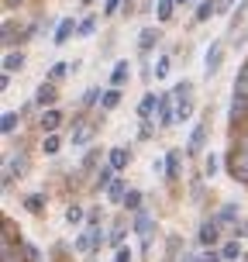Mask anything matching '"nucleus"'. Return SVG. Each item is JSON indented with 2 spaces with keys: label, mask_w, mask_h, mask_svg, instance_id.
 I'll list each match as a JSON object with an SVG mask.
<instances>
[{
  "label": "nucleus",
  "mask_w": 248,
  "mask_h": 262,
  "mask_svg": "<svg viewBox=\"0 0 248 262\" xmlns=\"http://www.w3.org/2000/svg\"><path fill=\"white\" fill-rule=\"evenodd\" d=\"M142 207H145V193L138 190V186H131L128 196H124V210H128V214H138Z\"/></svg>",
  "instance_id": "nucleus-36"
},
{
  "label": "nucleus",
  "mask_w": 248,
  "mask_h": 262,
  "mask_svg": "<svg viewBox=\"0 0 248 262\" xmlns=\"http://www.w3.org/2000/svg\"><path fill=\"white\" fill-rule=\"evenodd\" d=\"M176 0H155V25H169L172 17H176Z\"/></svg>",
  "instance_id": "nucleus-33"
},
{
  "label": "nucleus",
  "mask_w": 248,
  "mask_h": 262,
  "mask_svg": "<svg viewBox=\"0 0 248 262\" xmlns=\"http://www.w3.org/2000/svg\"><path fill=\"white\" fill-rule=\"evenodd\" d=\"M62 121H65L62 107H45V111H38V131H41V135L59 131V128H62Z\"/></svg>",
  "instance_id": "nucleus-16"
},
{
  "label": "nucleus",
  "mask_w": 248,
  "mask_h": 262,
  "mask_svg": "<svg viewBox=\"0 0 248 262\" xmlns=\"http://www.w3.org/2000/svg\"><path fill=\"white\" fill-rule=\"evenodd\" d=\"M124 11V0H100V17H118Z\"/></svg>",
  "instance_id": "nucleus-42"
},
{
  "label": "nucleus",
  "mask_w": 248,
  "mask_h": 262,
  "mask_svg": "<svg viewBox=\"0 0 248 262\" xmlns=\"http://www.w3.org/2000/svg\"><path fill=\"white\" fill-rule=\"evenodd\" d=\"M114 262H134V249H131V245H121V249H114Z\"/></svg>",
  "instance_id": "nucleus-45"
},
{
  "label": "nucleus",
  "mask_w": 248,
  "mask_h": 262,
  "mask_svg": "<svg viewBox=\"0 0 248 262\" xmlns=\"http://www.w3.org/2000/svg\"><path fill=\"white\" fill-rule=\"evenodd\" d=\"M25 7V0H4V14H14V11H21Z\"/></svg>",
  "instance_id": "nucleus-52"
},
{
  "label": "nucleus",
  "mask_w": 248,
  "mask_h": 262,
  "mask_svg": "<svg viewBox=\"0 0 248 262\" xmlns=\"http://www.w3.org/2000/svg\"><path fill=\"white\" fill-rule=\"evenodd\" d=\"M4 35H0V41H4V52L7 49H21V35H25V28L14 21V14H7L4 17V28H0Z\"/></svg>",
  "instance_id": "nucleus-13"
},
{
  "label": "nucleus",
  "mask_w": 248,
  "mask_h": 262,
  "mask_svg": "<svg viewBox=\"0 0 248 262\" xmlns=\"http://www.w3.org/2000/svg\"><path fill=\"white\" fill-rule=\"evenodd\" d=\"M162 25H145L142 31H138V55L142 59H152V52H155L159 45H162Z\"/></svg>",
  "instance_id": "nucleus-7"
},
{
  "label": "nucleus",
  "mask_w": 248,
  "mask_h": 262,
  "mask_svg": "<svg viewBox=\"0 0 248 262\" xmlns=\"http://www.w3.org/2000/svg\"><path fill=\"white\" fill-rule=\"evenodd\" d=\"M193 111H196V100H193V97H183V100H176V114H179V124H186V121L193 118Z\"/></svg>",
  "instance_id": "nucleus-40"
},
{
  "label": "nucleus",
  "mask_w": 248,
  "mask_h": 262,
  "mask_svg": "<svg viewBox=\"0 0 248 262\" xmlns=\"http://www.w3.org/2000/svg\"><path fill=\"white\" fill-rule=\"evenodd\" d=\"M221 166H224V156H221V152H204V180L221 176Z\"/></svg>",
  "instance_id": "nucleus-28"
},
{
  "label": "nucleus",
  "mask_w": 248,
  "mask_h": 262,
  "mask_svg": "<svg viewBox=\"0 0 248 262\" xmlns=\"http://www.w3.org/2000/svg\"><path fill=\"white\" fill-rule=\"evenodd\" d=\"M21 207H25L31 217H45V210H49V193H45V190H31V193L21 196Z\"/></svg>",
  "instance_id": "nucleus-12"
},
{
  "label": "nucleus",
  "mask_w": 248,
  "mask_h": 262,
  "mask_svg": "<svg viewBox=\"0 0 248 262\" xmlns=\"http://www.w3.org/2000/svg\"><path fill=\"white\" fill-rule=\"evenodd\" d=\"M214 217H217V221H221L224 228H231V224H235L238 217H241V204H238V200H228V204H224L221 210H214Z\"/></svg>",
  "instance_id": "nucleus-27"
},
{
  "label": "nucleus",
  "mask_w": 248,
  "mask_h": 262,
  "mask_svg": "<svg viewBox=\"0 0 248 262\" xmlns=\"http://www.w3.org/2000/svg\"><path fill=\"white\" fill-rule=\"evenodd\" d=\"M131 231L138 238H155V231H159V221H155V214L152 210H138V214H131Z\"/></svg>",
  "instance_id": "nucleus-9"
},
{
  "label": "nucleus",
  "mask_w": 248,
  "mask_h": 262,
  "mask_svg": "<svg viewBox=\"0 0 248 262\" xmlns=\"http://www.w3.org/2000/svg\"><path fill=\"white\" fill-rule=\"evenodd\" d=\"M221 255H224V262H245V245H241V238L221 242Z\"/></svg>",
  "instance_id": "nucleus-25"
},
{
  "label": "nucleus",
  "mask_w": 248,
  "mask_h": 262,
  "mask_svg": "<svg viewBox=\"0 0 248 262\" xmlns=\"http://www.w3.org/2000/svg\"><path fill=\"white\" fill-rule=\"evenodd\" d=\"M97 28H100V17H97V14H83V17H79V28H76V38H93V35H97Z\"/></svg>",
  "instance_id": "nucleus-31"
},
{
  "label": "nucleus",
  "mask_w": 248,
  "mask_h": 262,
  "mask_svg": "<svg viewBox=\"0 0 248 262\" xmlns=\"http://www.w3.org/2000/svg\"><path fill=\"white\" fill-rule=\"evenodd\" d=\"M172 97L176 100H183V97H193V79H179V83H172Z\"/></svg>",
  "instance_id": "nucleus-43"
},
{
  "label": "nucleus",
  "mask_w": 248,
  "mask_h": 262,
  "mask_svg": "<svg viewBox=\"0 0 248 262\" xmlns=\"http://www.w3.org/2000/svg\"><path fill=\"white\" fill-rule=\"evenodd\" d=\"M28 169H31V156H28L25 148H17V152H7V159H4V176H0V186H4V193L14 186V180H21V176H28Z\"/></svg>",
  "instance_id": "nucleus-1"
},
{
  "label": "nucleus",
  "mask_w": 248,
  "mask_h": 262,
  "mask_svg": "<svg viewBox=\"0 0 248 262\" xmlns=\"http://www.w3.org/2000/svg\"><path fill=\"white\" fill-rule=\"evenodd\" d=\"M131 159H134V152H131L128 145H110V152H107V162H110L118 172H128Z\"/></svg>",
  "instance_id": "nucleus-20"
},
{
  "label": "nucleus",
  "mask_w": 248,
  "mask_h": 262,
  "mask_svg": "<svg viewBox=\"0 0 248 262\" xmlns=\"http://www.w3.org/2000/svg\"><path fill=\"white\" fill-rule=\"evenodd\" d=\"M159 100H162V93H155V90H145V93H142V100H138V107H134L138 121H145V118H155V114H159Z\"/></svg>",
  "instance_id": "nucleus-17"
},
{
  "label": "nucleus",
  "mask_w": 248,
  "mask_h": 262,
  "mask_svg": "<svg viewBox=\"0 0 248 262\" xmlns=\"http://www.w3.org/2000/svg\"><path fill=\"white\" fill-rule=\"evenodd\" d=\"M231 238H241V242L248 238V217H238V221L231 224Z\"/></svg>",
  "instance_id": "nucleus-44"
},
{
  "label": "nucleus",
  "mask_w": 248,
  "mask_h": 262,
  "mask_svg": "<svg viewBox=\"0 0 248 262\" xmlns=\"http://www.w3.org/2000/svg\"><path fill=\"white\" fill-rule=\"evenodd\" d=\"M14 86V73H0V93H7Z\"/></svg>",
  "instance_id": "nucleus-51"
},
{
  "label": "nucleus",
  "mask_w": 248,
  "mask_h": 262,
  "mask_svg": "<svg viewBox=\"0 0 248 262\" xmlns=\"http://www.w3.org/2000/svg\"><path fill=\"white\" fill-rule=\"evenodd\" d=\"M166 183H179L183 180V148H169L166 152Z\"/></svg>",
  "instance_id": "nucleus-14"
},
{
  "label": "nucleus",
  "mask_w": 248,
  "mask_h": 262,
  "mask_svg": "<svg viewBox=\"0 0 248 262\" xmlns=\"http://www.w3.org/2000/svg\"><path fill=\"white\" fill-rule=\"evenodd\" d=\"M176 262H204V259H200V255H190V252H183V255H179Z\"/></svg>",
  "instance_id": "nucleus-54"
},
{
  "label": "nucleus",
  "mask_w": 248,
  "mask_h": 262,
  "mask_svg": "<svg viewBox=\"0 0 248 262\" xmlns=\"http://www.w3.org/2000/svg\"><path fill=\"white\" fill-rule=\"evenodd\" d=\"M104 90H107V86H86V93L79 97V104L86 107V111H90V107H100V97H104Z\"/></svg>",
  "instance_id": "nucleus-39"
},
{
  "label": "nucleus",
  "mask_w": 248,
  "mask_h": 262,
  "mask_svg": "<svg viewBox=\"0 0 248 262\" xmlns=\"http://www.w3.org/2000/svg\"><path fill=\"white\" fill-rule=\"evenodd\" d=\"M65 224H69V228H86V207H83V204H76V200H73V204H65Z\"/></svg>",
  "instance_id": "nucleus-26"
},
{
  "label": "nucleus",
  "mask_w": 248,
  "mask_h": 262,
  "mask_svg": "<svg viewBox=\"0 0 248 262\" xmlns=\"http://www.w3.org/2000/svg\"><path fill=\"white\" fill-rule=\"evenodd\" d=\"M25 252H28V262H45V255H41V249H38V245L25 242Z\"/></svg>",
  "instance_id": "nucleus-46"
},
{
  "label": "nucleus",
  "mask_w": 248,
  "mask_h": 262,
  "mask_svg": "<svg viewBox=\"0 0 248 262\" xmlns=\"http://www.w3.org/2000/svg\"><path fill=\"white\" fill-rule=\"evenodd\" d=\"M59 97H62V90H59V83H52V79H41L38 86H35V104H38V111L59 107Z\"/></svg>",
  "instance_id": "nucleus-10"
},
{
  "label": "nucleus",
  "mask_w": 248,
  "mask_h": 262,
  "mask_svg": "<svg viewBox=\"0 0 248 262\" xmlns=\"http://www.w3.org/2000/svg\"><path fill=\"white\" fill-rule=\"evenodd\" d=\"M0 262H28L25 242L21 235H14V221L4 217V238H0Z\"/></svg>",
  "instance_id": "nucleus-2"
},
{
  "label": "nucleus",
  "mask_w": 248,
  "mask_h": 262,
  "mask_svg": "<svg viewBox=\"0 0 248 262\" xmlns=\"http://www.w3.org/2000/svg\"><path fill=\"white\" fill-rule=\"evenodd\" d=\"M155 124H159V131H169V128H176V124H179V114H176V97H172V90L162 93V100H159Z\"/></svg>",
  "instance_id": "nucleus-8"
},
{
  "label": "nucleus",
  "mask_w": 248,
  "mask_h": 262,
  "mask_svg": "<svg viewBox=\"0 0 248 262\" xmlns=\"http://www.w3.org/2000/svg\"><path fill=\"white\" fill-rule=\"evenodd\" d=\"M107 162V156L100 152V145H90V148H83V159H79V172H97L100 166Z\"/></svg>",
  "instance_id": "nucleus-19"
},
{
  "label": "nucleus",
  "mask_w": 248,
  "mask_h": 262,
  "mask_svg": "<svg viewBox=\"0 0 248 262\" xmlns=\"http://www.w3.org/2000/svg\"><path fill=\"white\" fill-rule=\"evenodd\" d=\"M190 196H193V204H200V196H204V183H200V180L190 183Z\"/></svg>",
  "instance_id": "nucleus-50"
},
{
  "label": "nucleus",
  "mask_w": 248,
  "mask_h": 262,
  "mask_svg": "<svg viewBox=\"0 0 248 262\" xmlns=\"http://www.w3.org/2000/svg\"><path fill=\"white\" fill-rule=\"evenodd\" d=\"M65 76H73V59H59V62H52V69L45 73V79H52V83H62Z\"/></svg>",
  "instance_id": "nucleus-34"
},
{
  "label": "nucleus",
  "mask_w": 248,
  "mask_h": 262,
  "mask_svg": "<svg viewBox=\"0 0 248 262\" xmlns=\"http://www.w3.org/2000/svg\"><path fill=\"white\" fill-rule=\"evenodd\" d=\"M155 131H159L155 118H145V121H138V142H152V138H155Z\"/></svg>",
  "instance_id": "nucleus-41"
},
{
  "label": "nucleus",
  "mask_w": 248,
  "mask_h": 262,
  "mask_svg": "<svg viewBox=\"0 0 248 262\" xmlns=\"http://www.w3.org/2000/svg\"><path fill=\"white\" fill-rule=\"evenodd\" d=\"M128 231H131V224L124 228V224L118 221L110 231H107V245H110V249H121V245H124V238H128Z\"/></svg>",
  "instance_id": "nucleus-37"
},
{
  "label": "nucleus",
  "mask_w": 248,
  "mask_h": 262,
  "mask_svg": "<svg viewBox=\"0 0 248 262\" xmlns=\"http://www.w3.org/2000/svg\"><path fill=\"white\" fill-rule=\"evenodd\" d=\"M200 259H204V262H224L221 245H217V249H204V252H200Z\"/></svg>",
  "instance_id": "nucleus-47"
},
{
  "label": "nucleus",
  "mask_w": 248,
  "mask_h": 262,
  "mask_svg": "<svg viewBox=\"0 0 248 262\" xmlns=\"http://www.w3.org/2000/svg\"><path fill=\"white\" fill-rule=\"evenodd\" d=\"M21 118H25L21 111H4V114H0V131H4V138H11L14 131L21 128Z\"/></svg>",
  "instance_id": "nucleus-32"
},
{
  "label": "nucleus",
  "mask_w": 248,
  "mask_h": 262,
  "mask_svg": "<svg viewBox=\"0 0 248 262\" xmlns=\"http://www.w3.org/2000/svg\"><path fill=\"white\" fill-rule=\"evenodd\" d=\"M207 142H210V107L204 111V118L193 124L190 138H186V156H204L207 152Z\"/></svg>",
  "instance_id": "nucleus-4"
},
{
  "label": "nucleus",
  "mask_w": 248,
  "mask_h": 262,
  "mask_svg": "<svg viewBox=\"0 0 248 262\" xmlns=\"http://www.w3.org/2000/svg\"><path fill=\"white\" fill-rule=\"evenodd\" d=\"M176 4H179V7H190V4H196V0H176Z\"/></svg>",
  "instance_id": "nucleus-56"
},
{
  "label": "nucleus",
  "mask_w": 248,
  "mask_h": 262,
  "mask_svg": "<svg viewBox=\"0 0 248 262\" xmlns=\"http://www.w3.org/2000/svg\"><path fill=\"white\" fill-rule=\"evenodd\" d=\"M73 252H79V255H93V238L86 228H79V235L73 238Z\"/></svg>",
  "instance_id": "nucleus-35"
},
{
  "label": "nucleus",
  "mask_w": 248,
  "mask_h": 262,
  "mask_svg": "<svg viewBox=\"0 0 248 262\" xmlns=\"http://www.w3.org/2000/svg\"><path fill=\"white\" fill-rule=\"evenodd\" d=\"M221 228H224V224L217 221L214 214L204 217L200 228H196V245H200V249H217V245H221Z\"/></svg>",
  "instance_id": "nucleus-5"
},
{
  "label": "nucleus",
  "mask_w": 248,
  "mask_h": 262,
  "mask_svg": "<svg viewBox=\"0 0 248 262\" xmlns=\"http://www.w3.org/2000/svg\"><path fill=\"white\" fill-rule=\"evenodd\" d=\"M25 62H28L25 49H7V52H4L0 69H4V73H21V69H25Z\"/></svg>",
  "instance_id": "nucleus-22"
},
{
  "label": "nucleus",
  "mask_w": 248,
  "mask_h": 262,
  "mask_svg": "<svg viewBox=\"0 0 248 262\" xmlns=\"http://www.w3.org/2000/svg\"><path fill=\"white\" fill-rule=\"evenodd\" d=\"M235 7H238V0H217V14H221V17H231Z\"/></svg>",
  "instance_id": "nucleus-48"
},
{
  "label": "nucleus",
  "mask_w": 248,
  "mask_h": 262,
  "mask_svg": "<svg viewBox=\"0 0 248 262\" xmlns=\"http://www.w3.org/2000/svg\"><path fill=\"white\" fill-rule=\"evenodd\" d=\"M224 172H228L238 186L248 190V152H241V148H228V152H224Z\"/></svg>",
  "instance_id": "nucleus-3"
},
{
  "label": "nucleus",
  "mask_w": 248,
  "mask_h": 262,
  "mask_svg": "<svg viewBox=\"0 0 248 262\" xmlns=\"http://www.w3.org/2000/svg\"><path fill=\"white\" fill-rule=\"evenodd\" d=\"M110 86H118V90H124L131 83V62L128 59H114V66H110V79H107Z\"/></svg>",
  "instance_id": "nucleus-21"
},
{
  "label": "nucleus",
  "mask_w": 248,
  "mask_h": 262,
  "mask_svg": "<svg viewBox=\"0 0 248 262\" xmlns=\"http://www.w3.org/2000/svg\"><path fill=\"white\" fill-rule=\"evenodd\" d=\"M93 4H97V0H79V7H83V11H86V7H93Z\"/></svg>",
  "instance_id": "nucleus-55"
},
{
  "label": "nucleus",
  "mask_w": 248,
  "mask_h": 262,
  "mask_svg": "<svg viewBox=\"0 0 248 262\" xmlns=\"http://www.w3.org/2000/svg\"><path fill=\"white\" fill-rule=\"evenodd\" d=\"M128 180H124V172H118V180H114V183L107 186L104 190V196H107V204H110V207H124V196H128Z\"/></svg>",
  "instance_id": "nucleus-18"
},
{
  "label": "nucleus",
  "mask_w": 248,
  "mask_h": 262,
  "mask_svg": "<svg viewBox=\"0 0 248 262\" xmlns=\"http://www.w3.org/2000/svg\"><path fill=\"white\" fill-rule=\"evenodd\" d=\"M86 224H104V207H90L86 210Z\"/></svg>",
  "instance_id": "nucleus-49"
},
{
  "label": "nucleus",
  "mask_w": 248,
  "mask_h": 262,
  "mask_svg": "<svg viewBox=\"0 0 248 262\" xmlns=\"http://www.w3.org/2000/svg\"><path fill=\"white\" fill-rule=\"evenodd\" d=\"M224 55H228V45H224L221 38L207 45V52H204V76L207 79H214L224 69Z\"/></svg>",
  "instance_id": "nucleus-6"
},
{
  "label": "nucleus",
  "mask_w": 248,
  "mask_h": 262,
  "mask_svg": "<svg viewBox=\"0 0 248 262\" xmlns=\"http://www.w3.org/2000/svg\"><path fill=\"white\" fill-rule=\"evenodd\" d=\"M93 135H97V124H86L83 118H73V131H69V145L73 148H90Z\"/></svg>",
  "instance_id": "nucleus-11"
},
{
  "label": "nucleus",
  "mask_w": 248,
  "mask_h": 262,
  "mask_svg": "<svg viewBox=\"0 0 248 262\" xmlns=\"http://www.w3.org/2000/svg\"><path fill=\"white\" fill-rule=\"evenodd\" d=\"M76 28H79V17H62V21L55 25V31H52V45L62 49L65 41H73L76 38Z\"/></svg>",
  "instance_id": "nucleus-15"
},
{
  "label": "nucleus",
  "mask_w": 248,
  "mask_h": 262,
  "mask_svg": "<svg viewBox=\"0 0 248 262\" xmlns=\"http://www.w3.org/2000/svg\"><path fill=\"white\" fill-rule=\"evenodd\" d=\"M217 14V0H196V11H193V25H207L210 17Z\"/></svg>",
  "instance_id": "nucleus-30"
},
{
  "label": "nucleus",
  "mask_w": 248,
  "mask_h": 262,
  "mask_svg": "<svg viewBox=\"0 0 248 262\" xmlns=\"http://www.w3.org/2000/svg\"><path fill=\"white\" fill-rule=\"evenodd\" d=\"M169 73H172V55L162 52L155 59V79H159V83H166V79H169Z\"/></svg>",
  "instance_id": "nucleus-38"
},
{
  "label": "nucleus",
  "mask_w": 248,
  "mask_h": 262,
  "mask_svg": "<svg viewBox=\"0 0 248 262\" xmlns=\"http://www.w3.org/2000/svg\"><path fill=\"white\" fill-rule=\"evenodd\" d=\"M121 100H124V90H118V86H107L104 97H100V111L104 114H110V111H118Z\"/></svg>",
  "instance_id": "nucleus-29"
},
{
  "label": "nucleus",
  "mask_w": 248,
  "mask_h": 262,
  "mask_svg": "<svg viewBox=\"0 0 248 262\" xmlns=\"http://www.w3.org/2000/svg\"><path fill=\"white\" fill-rule=\"evenodd\" d=\"M62 135H59V131H49V135H41V145H38V148H41V156H45V159H55V156H59V152H62Z\"/></svg>",
  "instance_id": "nucleus-24"
},
{
  "label": "nucleus",
  "mask_w": 248,
  "mask_h": 262,
  "mask_svg": "<svg viewBox=\"0 0 248 262\" xmlns=\"http://www.w3.org/2000/svg\"><path fill=\"white\" fill-rule=\"evenodd\" d=\"M152 172H166V156H155V159H152Z\"/></svg>",
  "instance_id": "nucleus-53"
},
{
  "label": "nucleus",
  "mask_w": 248,
  "mask_h": 262,
  "mask_svg": "<svg viewBox=\"0 0 248 262\" xmlns=\"http://www.w3.org/2000/svg\"><path fill=\"white\" fill-rule=\"evenodd\" d=\"M114 180H118V169H114L110 162H104L100 169L93 172V190H97V193H104V190H107L110 183H114Z\"/></svg>",
  "instance_id": "nucleus-23"
}]
</instances>
